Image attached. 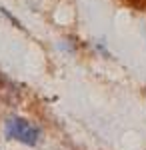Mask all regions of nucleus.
I'll return each instance as SVG.
<instances>
[{
    "mask_svg": "<svg viewBox=\"0 0 146 150\" xmlns=\"http://www.w3.org/2000/svg\"><path fill=\"white\" fill-rule=\"evenodd\" d=\"M126 2H128V4H136V0H126Z\"/></svg>",
    "mask_w": 146,
    "mask_h": 150,
    "instance_id": "nucleus-2",
    "label": "nucleus"
},
{
    "mask_svg": "<svg viewBox=\"0 0 146 150\" xmlns=\"http://www.w3.org/2000/svg\"><path fill=\"white\" fill-rule=\"evenodd\" d=\"M4 134L6 138L22 142L26 146H36L40 140V128L20 116H10L4 124Z\"/></svg>",
    "mask_w": 146,
    "mask_h": 150,
    "instance_id": "nucleus-1",
    "label": "nucleus"
}]
</instances>
